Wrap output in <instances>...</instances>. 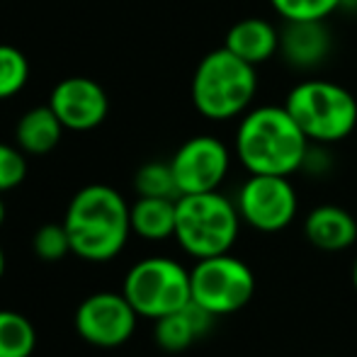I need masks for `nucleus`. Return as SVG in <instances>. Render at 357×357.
Listing matches in <instances>:
<instances>
[{
    "instance_id": "1",
    "label": "nucleus",
    "mask_w": 357,
    "mask_h": 357,
    "mask_svg": "<svg viewBox=\"0 0 357 357\" xmlns=\"http://www.w3.org/2000/svg\"><path fill=\"white\" fill-rule=\"evenodd\" d=\"M63 226L73 255L88 263H107L122 253L132 236V204L109 185H85L68 202Z\"/></svg>"
},
{
    "instance_id": "2",
    "label": "nucleus",
    "mask_w": 357,
    "mask_h": 357,
    "mask_svg": "<svg viewBox=\"0 0 357 357\" xmlns=\"http://www.w3.org/2000/svg\"><path fill=\"white\" fill-rule=\"evenodd\" d=\"M309 139L287 107L260 105L238 119L234 151L250 175H287L304 168Z\"/></svg>"
},
{
    "instance_id": "3",
    "label": "nucleus",
    "mask_w": 357,
    "mask_h": 357,
    "mask_svg": "<svg viewBox=\"0 0 357 357\" xmlns=\"http://www.w3.org/2000/svg\"><path fill=\"white\" fill-rule=\"evenodd\" d=\"M255 95H258V68L226 47L209 52L197 63L190 83L195 109L212 122L241 119L253 107Z\"/></svg>"
},
{
    "instance_id": "4",
    "label": "nucleus",
    "mask_w": 357,
    "mask_h": 357,
    "mask_svg": "<svg viewBox=\"0 0 357 357\" xmlns=\"http://www.w3.org/2000/svg\"><path fill=\"white\" fill-rule=\"evenodd\" d=\"M241 214L219 190L197 195H180L175 202V236L180 248L195 260L231 253L238 241Z\"/></svg>"
},
{
    "instance_id": "5",
    "label": "nucleus",
    "mask_w": 357,
    "mask_h": 357,
    "mask_svg": "<svg viewBox=\"0 0 357 357\" xmlns=\"http://www.w3.org/2000/svg\"><path fill=\"white\" fill-rule=\"evenodd\" d=\"M284 107L299 124L309 144H338L348 139L357 127L355 95L333 80H301L287 93Z\"/></svg>"
},
{
    "instance_id": "6",
    "label": "nucleus",
    "mask_w": 357,
    "mask_h": 357,
    "mask_svg": "<svg viewBox=\"0 0 357 357\" xmlns=\"http://www.w3.org/2000/svg\"><path fill=\"white\" fill-rule=\"evenodd\" d=\"M122 294L142 319L158 321L192 301L190 270L165 255H151L129 268Z\"/></svg>"
},
{
    "instance_id": "7",
    "label": "nucleus",
    "mask_w": 357,
    "mask_h": 357,
    "mask_svg": "<svg viewBox=\"0 0 357 357\" xmlns=\"http://www.w3.org/2000/svg\"><path fill=\"white\" fill-rule=\"evenodd\" d=\"M255 287L250 265L231 253L202 258L190 270L192 301L216 319L245 309L255 296Z\"/></svg>"
},
{
    "instance_id": "8",
    "label": "nucleus",
    "mask_w": 357,
    "mask_h": 357,
    "mask_svg": "<svg viewBox=\"0 0 357 357\" xmlns=\"http://www.w3.org/2000/svg\"><path fill=\"white\" fill-rule=\"evenodd\" d=\"M241 221L260 234H280L299 212V197L287 175H250L236 195Z\"/></svg>"
},
{
    "instance_id": "9",
    "label": "nucleus",
    "mask_w": 357,
    "mask_h": 357,
    "mask_svg": "<svg viewBox=\"0 0 357 357\" xmlns=\"http://www.w3.org/2000/svg\"><path fill=\"white\" fill-rule=\"evenodd\" d=\"M139 319L122 291H95L78 304L73 324L88 345L114 350L132 340Z\"/></svg>"
},
{
    "instance_id": "10",
    "label": "nucleus",
    "mask_w": 357,
    "mask_h": 357,
    "mask_svg": "<svg viewBox=\"0 0 357 357\" xmlns=\"http://www.w3.org/2000/svg\"><path fill=\"white\" fill-rule=\"evenodd\" d=\"M170 168L180 195L214 192L229 175L231 151L219 137L197 134L175 151Z\"/></svg>"
},
{
    "instance_id": "11",
    "label": "nucleus",
    "mask_w": 357,
    "mask_h": 357,
    "mask_svg": "<svg viewBox=\"0 0 357 357\" xmlns=\"http://www.w3.org/2000/svg\"><path fill=\"white\" fill-rule=\"evenodd\" d=\"M47 105L68 132H93L109 114L107 93L88 75H68L59 80L49 93Z\"/></svg>"
},
{
    "instance_id": "12",
    "label": "nucleus",
    "mask_w": 357,
    "mask_h": 357,
    "mask_svg": "<svg viewBox=\"0 0 357 357\" xmlns=\"http://www.w3.org/2000/svg\"><path fill=\"white\" fill-rule=\"evenodd\" d=\"M214 319L216 316L209 314L207 309L190 301L183 309L153 321V340L165 353H183L212 331Z\"/></svg>"
},
{
    "instance_id": "13",
    "label": "nucleus",
    "mask_w": 357,
    "mask_h": 357,
    "mask_svg": "<svg viewBox=\"0 0 357 357\" xmlns=\"http://www.w3.org/2000/svg\"><path fill=\"white\" fill-rule=\"evenodd\" d=\"M304 236L316 250L343 253L357 241V219L338 204H321L304 219Z\"/></svg>"
},
{
    "instance_id": "14",
    "label": "nucleus",
    "mask_w": 357,
    "mask_h": 357,
    "mask_svg": "<svg viewBox=\"0 0 357 357\" xmlns=\"http://www.w3.org/2000/svg\"><path fill=\"white\" fill-rule=\"evenodd\" d=\"M328 52L331 32L326 22H284L280 29V54L291 68H316Z\"/></svg>"
},
{
    "instance_id": "15",
    "label": "nucleus",
    "mask_w": 357,
    "mask_h": 357,
    "mask_svg": "<svg viewBox=\"0 0 357 357\" xmlns=\"http://www.w3.org/2000/svg\"><path fill=\"white\" fill-rule=\"evenodd\" d=\"M224 47L258 68L280 52V29L265 17L238 20L226 32Z\"/></svg>"
},
{
    "instance_id": "16",
    "label": "nucleus",
    "mask_w": 357,
    "mask_h": 357,
    "mask_svg": "<svg viewBox=\"0 0 357 357\" xmlns=\"http://www.w3.org/2000/svg\"><path fill=\"white\" fill-rule=\"evenodd\" d=\"M66 127L49 105L29 107L15 124V144L27 155H47L61 144Z\"/></svg>"
},
{
    "instance_id": "17",
    "label": "nucleus",
    "mask_w": 357,
    "mask_h": 357,
    "mask_svg": "<svg viewBox=\"0 0 357 357\" xmlns=\"http://www.w3.org/2000/svg\"><path fill=\"white\" fill-rule=\"evenodd\" d=\"M175 202L170 197H139L132 204V234L144 241H165L175 236Z\"/></svg>"
},
{
    "instance_id": "18",
    "label": "nucleus",
    "mask_w": 357,
    "mask_h": 357,
    "mask_svg": "<svg viewBox=\"0 0 357 357\" xmlns=\"http://www.w3.org/2000/svg\"><path fill=\"white\" fill-rule=\"evenodd\" d=\"M37 350V328L24 314L0 309V357H32Z\"/></svg>"
},
{
    "instance_id": "19",
    "label": "nucleus",
    "mask_w": 357,
    "mask_h": 357,
    "mask_svg": "<svg viewBox=\"0 0 357 357\" xmlns=\"http://www.w3.org/2000/svg\"><path fill=\"white\" fill-rule=\"evenodd\" d=\"M134 190L139 197H170L178 199V183H175L170 160H149L134 175Z\"/></svg>"
},
{
    "instance_id": "20",
    "label": "nucleus",
    "mask_w": 357,
    "mask_h": 357,
    "mask_svg": "<svg viewBox=\"0 0 357 357\" xmlns=\"http://www.w3.org/2000/svg\"><path fill=\"white\" fill-rule=\"evenodd\" d=\"M29 73V59L13 44H0V102L22 93Z\"/></svg>"
},
{
    "instance_id": "21",
    "label": "nucleus",
    "mask_w": 357,
    "mask_h": 357,
    "mask_svg": "<svg viewBox=\"0 0 357 357\" xmlns=\"http://www.w3.org/2000/svg\"><path fill=\"white\" fill-rule=\"evenodd\" d=\"M345 0H270L284 22H326Z\"/></svg>"
},
{
    "instance_id": "22",
    "label": "nucleus",
    "mask_w": 357,
    "mask_h": 357,
    "mask_svg": "<svg viewBox=\"0 0 357 357\" xmlns=\"http://www.w3.org/2000/svg\"><path fill=\"white\" fill-rule=\"evenodd\" d=\"M32 250L39 260L47 263H56L63 255L71 253V238H68L66 226L61 224H42L32 236Z\"/></svg>"
},
{
    "instance_id": "23",
    "label": "nucleus",
    "mask_w": 357,
    "mask_h": 357,
    "mask_svg": "<svg viewBox=\"0 0 357 357\" xmlns=\"http://www.w3.org/2000/svg\"><path fill=\"white\" fill-rule=\"evenodd\" d=\"M27 178V153L17 144L0 142V195L20 188Z\"/></svg>"
},
{
    "instance_id": "24",
    "label": "nucleus",
    "mask_w": 357,
    "mask_h": 357,
    "mask_svg": "<svg viewBox=\"0 0 357 357\" xmlns=\"http://www.w3.org/2000/svg\"><path fill=\"white\" fill-rule=\"evenodd\" d=\"M3 275H5V250L0 245V280H3Z\"/></svg>"
},
{
    "instance_id": "25",
    "label": "nucleus",
    "mask_w": 357,
    "mask_h": 357,
    "mask_svg": "<svg viewBox=\"0 0 357 357\" xmlns=\"http://www.w3.org/2000/svg\"><path fill=\"white\" fill-rule=\"evenodd\" d=\"M5 224V202H3V195H0V226Z\"/></svg>"
},
{
    "instance_id": "26",
    "label": "nucleus",
    "mask_w": 357,
    "mask_h": 357,
    "mask_svg": "<svg viewBox=\"0 0 357 357\" xmlns=\"http://www.w3.org/2000/svg\"><path fill=\"white\" fill-rule=\"evenodd\" d=\"M353 287L357 291V258H355V265H353Z\"/></svg>"
}]
</instances>
